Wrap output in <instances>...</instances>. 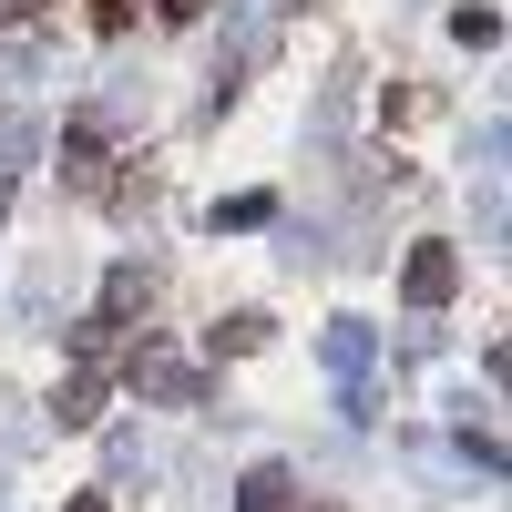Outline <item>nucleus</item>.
<instances>
[{
  "label": "nucleus",
  "instance_id": "1",
  "mask_svg": "<svg viewBox=\"0 0 512 512\" xmlns=\"http://www.w3.org/2000/svg\"><path fill=\"white\" fill-rule=\"evenodd\" d=\"M451 287H461V256H451V246H420V256H410V308H441Z\"/></svg>",
  "mask_w": 512,
  "mask_h": 512
},
{
  "label": "nucleus",
  "instance_id": "2",
  "mask_svg": "<svg viewBox=\"0 0 512 512\" xmlns=\"http://www.w3.org/2000/svg\"><path fill=\"white\" fill-rule=\"evenodd\" d=\"M236 512H297V482H287L277 461H267V472H246V492H236Z\"/></svg>",
  "mask_w": 512,
  "mask_h": 512
},
{
  "label": "nucleus",
  "instance_id": "3",
  "mask_svg": "<svg viewBox=\"0 0 512 512\" xmlns=\"http://www.w3.org/2000/svg\"><path fill=\"white\" fill-rule=\"evenodd\" d=\"M359 359H369V338H359V318H338V328H328V369H359Z\"/></svg>",
  "mask_w": 512,
  "mask_h": 512
},
{
  "label": "nucleus",
  "instance_id": "4",
  "mask_svg": "<svg viewBox=\"0 0 512 512\" xmlns=\"http://www.w3.org/2000/svg\"><path fill=\"white\" fill-rule=\"evenodd\" d=\"M72 512H103V502H93V492H82V502H72Z\"/></svg>",
  "mask_w": 512,
  "mask_h": 512
}]
</instances>
